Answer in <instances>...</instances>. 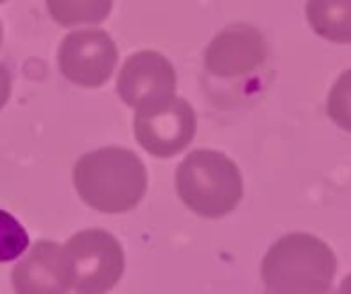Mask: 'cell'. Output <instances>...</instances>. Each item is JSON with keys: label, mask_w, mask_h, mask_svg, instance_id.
<instances>
[{"label": "cell", "mask_w": 351, "mask_h": 294, "mask_svg": "<svg viewBox=\"0 0 351 294\" xmlns=\"http://www.w3.org/2000/svg\"><path fill=\"white\" fill-rule=\"evenodd\" d=\"M0 45H2V23H0Z\"/></svg>", "instance_id": "cell-16"}, {"label": "cell", "mask_w": 351, "mask_h": 294, "mask_svg": "<svg viewBox=\"0 0 351 294\" xmlns=\"http://www.w3.org/2000/svg\"><path fill=\"white\" fill-rule=\"evenodd\" d=\"M327 113L341 130L351 134V68L346 70L331 87L327 99Z\"/></svg>", "instance_id": "cell-13"}, {"label": "cell", "mask_w": 351, "mask_h": 294, "mask_svg": "<svg viewBox=\"0 0 351 294\" xmlns=\"http://www.w3.org/2000/svg\"><path fill=\"white\" fill-rule=\"evenodd\" d=\"M12 289L21 294H60L72 291L64 245L37 241L12 270Z\"/></svg>", "instance_id": "cell-9"}, {"label": "cell", "mask_w": 351, "mask_h": 294, "mask_svg": "<svg viewBox=\"0 0 351 294\" xmlns=\"http://www.w3.org/2000/svg\"><path fill=\"white\" fill-rule=\"evenodd\" d=\"M306 19L317 35L351 43V0H308Z\"/></svg>", "instance_id": "cell-10"}, {"label": "cell", "mask_w": 351, "mask_h": 294, "mask_svg": "<svg viewBox=\"0 0 351 294\" xmlns=\"http://www.w3.org/2000/svg\"><path fill=\"white\" fill-rule=\"evenodd\" d=\"M29 247L25 227L6 210H0V262H12Z\"/></svg>", "instance_id": "cell-12"}, {"label": "cell", "mask_w": 351, "mask_h": 294, "mask_svg": "<svg viewBox=\"0 0 351 294\" xmlns=\"http://www.w3.org/2000/svg\"><path fill=\"white\" fill-rule=\"evenodd\" d=\"M51 19L62 27L97 25L113 8V0H45Z\"/></svg>", "instance_id": "cell-11"}, {"label": "cell", "mask_w": 351, "mask_h": 294, "mask_svg": "<svg viewBox=\"0 0 351 294\" xmlns=\"http://www.w3.org/2000/svg\"><path fill=\"white\" fill-rule=\"evenodd\" d=\"M341 291H343V293H351V276H348V278L343 280V286H341Z\"/></svg>", "instance_id": "cell-15"}, {"label": "cell", "mask_w": 351, "mask_h": 294, "mask_svg": "<svg viewBox=\"0 0 351 294\" xmlns=\"http://www.w3.org/2000/svg\"><path fill=\"white\" fill-rule=\"evenodd\" d=\"M337 260L333 249L315 235L290 233L278 239L263 258L261 278L269 293H329Z\"/></svg>", "instance_id": "cell-2"}, {"label": "cell", "mask_w": 351, "mask_h": 294, "mask_svg": "<svg viewBox=\"0 0 351 294\" xmlns=\"http://www.w3.org/2000/svg\"><path fill=\"white\" fill-rule=\"evenodd\" d=\"M177 89V72L173 64L158 52L144 49L132 54L117 76V93L121 101L134 109L169 99Z\"/></svg>", "instance_id": "cell-8"}, {"label": "cell", "mask_w": 351, "mask_h": 294, "mask_svg": "<svg viewBox=\"0 0 351 294\" xmlns=\"http://www.w3.org/2000/svg\"><path fill=\"white\" fill-rule=\"evenodd\" d=\"M117 45L103 29H80L68 33L58 49V64L64 78L76 87H103L117 66Z\"/></svg>", "instance_id": "cell-6"}, {"label": "cell", "mask_w": 351, "mask_h": 294, "mask_svg": "<svg viewBox=\"0 0 351 294\" xmlns=\"http://www.w3.org/2000/svg\"><path fill=\"white\" fill-rule=\"evenodd\" d=\"M197 130L193 107L181 97H169L136 109L134 134L138 144L152 157L169 159L183 152Z\"/></svg>", "instance_id": "cell-5"}, {"label": "cell", "mask_w": 351, "mask_h": 294, "mask_svg": "<svg viewBox=\"0 0 351 294\" xmlns=\"http://www.w3.org/2000/svg\"><path fill=\"white\" fill-rule=\"evenodd\" d=\"M183 204L204 218L230 214L243 198V177L237 163L218 150L189 152L175 173Z\"/></svg>", "instance_id": "cell-3"}, {"label": "cell", "mask_w": 351, "mask_h": 294, "mask_svg": "<svg viewBox=\"0 0 351 294\" xmlns=\"http://www.w3.org/2000/svg\"><path fill=\"white\" fill-rule=\"evenodd\" d=\"M72 181L80 200L105 214L134 210L148 188L144 163L121 146H105L82 155L74 163Z\"/></svg>", "instance_id": "cell-1"}, {"label": "cell", "mask_w": 351, "mask_h": 294, "mask_svg": "<svg viewBox=\"0 0 351 294\" xmlns=\"http://www.w3.org/2000/svg\"><path fill=\"white\" fill-rule=\"evenodd\" d=\"M269 47L259 29L239 23L222 29L206 47L204 64L218 78H237L257 70L267 60Z\"/></svg>", "instance_id": "cell-7"}, {"label": "cell", "mask_w": 351, "mask_h": 294, "mask_svg": "<svg viewBox=\"0 0 351 294\" xmlns=\"http://www.w3.org/2000/svg\"><path fill=\"white\" fill-rule=\"evenodd\" d=\"M72 291L84 294L109 293L121 280L125 256L121 243L103 229H86L64 245Z\"/></svg>", "instance_id": "cell-4"}, {"label": "cell", "mask_w": 351, "mask_h": 294, "mask_svg": "<svg viewBox=\"0 0 351 294\" xmlns=\"http://www.w3.org/2000/svg\"><path fill=\"white\" fill-rule=\"evenodd\" d=\"M10 91H12V78L10 72L6 70L4 64H0V109L6 105V101L10 99Z\"/></svg>", "instance_id": "cell-14"}, {"label": "cell", "mask_w": 351, "mask_h": 294, "mask_svg": "<svg viewBox=\"0 0 351 294\" xmlns=\"http://www.w3.org/2000/svg\"><path fill=\"white\" fill-rule=\"evenodd\" d=\"M2 2H6V0H0V4H2Z\"/></svg>", "instance_id": "cell-17"}]
</instances>
